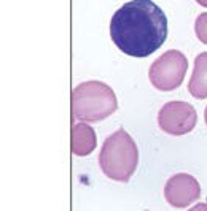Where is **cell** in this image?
Wrapping results in <instances>:
<instances>
[{
  "label": "cell",
  "mask_w": 207,
  "mask_h": 211,
  "mask_svg": "<svg viewBox=\"0 0 207 211\" xmlns=\"http://www.w3.org/2000/svg\"><path fill=\"white\" fill-rule=\"evenodd\" d=\"M188 211H207V203H196V205L191 206Z\"/></svg>",
  "instance_id": "10"
},
{
  "label": "cell",
  "mask_w": 207,
  "mask_h": 211,
  "mask_svg": "<svg viewBox=\"0 0 207 211\" xmlns=\"http://www.w3.org/2000/svg\"><path fill=\"white\" fill-rule=\"evenodd\" d=\"M204 119H206V124H207V107H206V110H204Z\"/></svg>",
  "instance_id": "12"
},
{
  "label": "cell",
  "mask_w": 207,
  "mask_h": 211,
  "mask_svg": "<svg viewBox=\"0 0 207 211\" xmlns=\"http://www.w3.org/2000/svg\"><path fill=\"white\" fill-rule=\"evenodd\" d=\"M99 165L107 178L127 183L139 165V149L132 136L124 129L113 132L102 144Z\"/></svg>",
  "instance_id": "2"
},
{
  "label": "cell",
  "mask_w": 207,
  "mask_h": 211,
  "mask_svg": "<svg viewBox=\"0 0 207 211\" xmlns=\"http://www.w3.org/2000/svg\"><path fill=\"white\" fill-rule=\"evenodd\" d=\"M188 70V60L185 54L177 49L166 51L163 56H159L148 70L150 83L158 91L169 92L177 89L183 83Z\"/></svg>",
  "instance_id": "4"
},
{
  "label": "cell",
  "mask_w": 207,
  "mask_h": 211,
  "mask_svg": "<svg viewBox=\"0 0 207 211\" xmlns=\"http://www.w3.org/2000/svg\"><path fill=\"white\" fill-rule=\"evenodd\" d=\"M112 41L131 57H148L167 38V18L153 0H131L110 21Z\"/></svg>",
  "instance_id": "1"
},
{
  "label": "cell",
  "mask_w": 207,
  "mask_h": 211,
  "mask_svg": "<svg viewBox=\"0 0 207 211\" xmlns=\"http://www.w3.org/2000/svg\"><path fill=\"white\" fill-rule=\"evenodd\" d=\"M198 113L193 105L174 100L163 105L158 113V126L163 132L174 136L186 135L196 127Z\"/></svg>",
  "instance_id": "5"
},
{
  "label": "cell",
  "mask_w": 207,
  "mask_h": 211,
  "mask_svg": "<svg viewBox=\"0 0 207 211\" xmlns=\"http://www.w3.org/2000/svg\"><path fill=\"white\" fill-rule=\"evenodd\" d=\"M196 2H198L201 6H204V8H207V0H196Z\"/></svg>",
  "instance_id": "11"
},
{
  "label": "cell",
  "mask_w": 207,
  "mask_h": 211,
  "mask_svg": "<svg viewBox=\"0 0 207 211\" xmlns=\"http://www.w3.org/2000/svg\"><path fill=\"white\" fill-rule=\"evenodd\" d=\"M201 197L198 179L188 173H177L167 179L164 186V198L174 208H188Z\"/></svg>",
  "instance_id": "6"
},
{
  "label": "cell",
  "mask_w": 207,
  "mask_h": 211,
  "mask_svg": "<svg viewBox=\"0 0 207 211\" xmlns=\"http://www.w3.org/2000/svg\"><path fill=\"white\" fill-rule=\"evenodd\" d=\"M188 91L194 99H207V53H201L194 59V70L190 78Z\"/></svg>",
  "instance_id": "8"
},
{
  "label": "cell",
  "mask_w": 207,
  "mask_h": 211,
  "mask_svg": "<svg viewBox=\"0 0 207 211\" xmlns=\"http://www.w3.org/2000/svg\"><path fill=\"white\" fill-rule=\"evenodd\" d=\"M118 108L113 89L102 81H85L72 91V116L83 122L107 119Z\"/></svg>",
  "instance_id": "3"
},
{
  "label": "cell",
  "mask_w": 207,
  "mask_h": 211,
  "mask_svg": "<svg viewBox=\"0 0 207 211\" xmlns=\"http://www.w3.org/2000/svg\"><path fill=\"white\" fill-rule=\"evenodd\" d=\"M97 146L96 132L89 124L78 122L72 127V152L75 156L85 157L89 156Z\"/></svg>",
  "instance_id": "7"
},
{
  "label": "cell",
  "mask_w": 207,
  "mask_h": 211,
  "mask_svg": "<svg viewBox=\"0 0 207 211\" xmlns=\"http://www.w3.org/2000/svg\"><path fill=\"white\" fill-rule=\"evenodd\" d=\"M194 30L199 38V41L207 45V13H201L194 22Z\"/></svg>",
  "instance_id": "9"
}]
</instances>
